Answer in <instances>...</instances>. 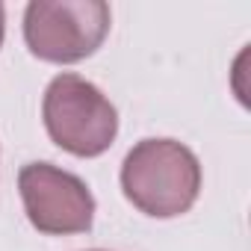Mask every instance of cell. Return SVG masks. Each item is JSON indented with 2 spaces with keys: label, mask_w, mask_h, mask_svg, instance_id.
Wrapping results in <instances>:
<instances>
[{
  "label": "cell",
  "mask_w": 251,
  "mask_h": 251,
  "mask_svg": "<svg viewBox=\"0 0 251 251\" xmlns=\"http://www.w3.org/2000/svg\"><path fill=\"white\" fill-rule=\"evenodd\" d=\"M121 192L151 219H175L192 210L204 172L195 151L177 139H142L121 163Z\"/></svg>",
  "instance_id": "6da1fadb"
},
{
  "label": "cell",
  "mask_w": 251,
  "mask_h": 251,
  "mask_svg": "<svg viewBox=\"0 0 251 251\" xmlns=\"http://www.w3.org/2000/svg\"><path fill=\"white\" fill-rule=\"evenodd\" d=\"M42 121L50 142L74 157L92 160L112 148L118 136V109L80 74H56L42 98Z\"/></svg>",
  "instance_id": "7a4b0ae2"
},
{
  "label": "cell",
  "mask_w": 251,
  "mask_h": 251,
  "mask_svg": "<svg viewBox=\"0 0 251 251\" xmlns=\"http://www.w3.org/2000/svg\"><path fill=\"white\" fill-rule=\"evenodd\" d=\"M112 12L103 0H33L24 12V42L53 65L89 59L109 36Z\"/></svg>",
  "instance_id": "3957f363"
},
{
  "label": "cell",
  "mask_w": 251,
  "mask_h": 251,
  "mask_svg": "<svg viewBox=\"0 0 251 251\" xmlns=\"http://www.w3.org/2000/svg\"><path fill=\"white\" fill-rule=\"evenodd\" d=\"M18 192L30 225L45 236L89 233L95 195L83 177L53 163H27L18 172Z\"/></svg>",
  "instance_id": "277c9868"
},
{
  "label": "cell",
  "mask_w": 251,
  "mask_h": 251,
  "mask_svg": "<svg viewBox=\"0 0 251 251\" xmlns=\"http://www.w3.org/2000/svg\"><path fill=\"white\" fill-rule=\"evenodd\" d=\"M3 36H6V9L0 3V48H3Z\"/></svg>",
  "instance_id": "5b68a950"
},
{
  "label": "cell",
  "mask_w": 251,
  "mask_h": 251,
  "mask_svg": "<svg viewBox=\"0 0 251 251\" xmlns=\"http://www.w3.org/2000/svg\"><path fill=\"white\" fill-rule=\"evenodd\" d=\"M92 251H103V248H92Z\"/></svg>",
  "instance_id": "8992f818"
}]
</instances>
